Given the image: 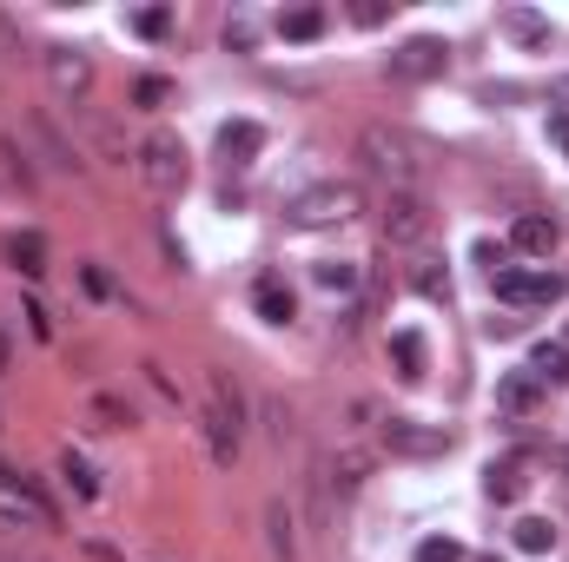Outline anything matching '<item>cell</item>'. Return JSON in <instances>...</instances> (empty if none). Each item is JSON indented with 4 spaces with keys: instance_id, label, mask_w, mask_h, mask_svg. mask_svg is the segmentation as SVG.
Here are the masks:
<instances>
[{
    "instance_id": "6da1fadb",
    "label": "cell",
    "mask_w": 569,
    "mask_h": 562,
    "mask_svg": "<svg viewBox=\"0 0 569 562\" xmlns=\"http://www.w3.org/2000/svg\"><path fill=\"white\" fill-rule=\"evenodd\" d=\"M358 159L371 179H384V192H424V146L404 126H364Z\"/></svg>"
},
{
    "instance_id": "7a4b0ae2",
    "label": "cell",
    "mask_w": 569,
    "mask_h": 562,
    "mask_svg": "<svg viewBox=\"0 0 569 562\" xmlns=\"http://www.w3.org/2000/svg\"><path fill=\"white\" fill-rule=\"evenodd\" d=\"M206 450L219 470H232L238 450H246V397H238V384L225 371L206 377Z\"/></svg>"
},
{
    "instance_id": "3957f363",
    "label": "cell",
    "mask_w": 569,
    "mask_h": 562,
    "mask_svg": "<svg viewBox=\"0 0 569 562\" xmlns=\"http://www.w3.org/2000/svg\"><path fill=\"white\" fill-rule=\"evenodd\" d=\"M358 212H364V192L351 179H324V186H311L285 205V225L292 232H332V225H351Z\"/></svg>"
},
{
    "instance_id": "277c9868",
    "label": "cell",
    "mask_w": 569,
    "mask_h": 562,
    "mask_svg": "<svg viewBox=\"0 0 569 562\" xmlns=\"http://www.w3.org/2000/svg\"><path fill=\"white\" fill-rule=\"evenodd\" d=\"M133 166H139V179H146L159 199L186 192V179H193V166H186V139H180L173 126H152V133L139 139V152H133Z\"/></svg>"
},
{
    "instance_id": "5b68a950",
    "label": "cell",
    "mask_w": 569,
    "mask_h": 562,
    "mask_svg": "<svg viewBox=\"0 0 569 562\" xmlns=\"http://www.w3.org/2000/svg\"><path fill=\"white\" fill-rule=\"evenodd\" d=\"M0 516L14 529H53V503L40 497L34 476H21L14 463H0Z\"/></svg>"
},
{
    "instance_id": "8992f818",
    "label": "cell",
    "mask_w": 569,
    "mask_h": 562,
    "mask_svg": "<svg viewBox=\"0 0 569 562\" xmlns=\"http://www.w3.org/2000/svg\"><path fill=\"white\" fill-rule=\"evenodd\" d=\"M384 246H424L431 238V205L424 192H384Z\"/></svg>"
},
{
    "instance_id": "52a82bcc",
    "label": "cell",
    "mask_w": 569,
    "mask_h": 562,
    "mask_svg": "<svg viewBox=\"0 0 569 562\" xmlns=\"http://www.w3.org/2000/svg\"><path fill=\"white\" fill-rule=\"evenodd\" d=\"M384 450L391 457H444L450 450V430L418 424V417H384Z\"/></svg>"
},
{
    "instance_id": "ba28073f",
    "label": "cell",
    "mask_w": 569,
    "mask_h": 562,
    "mask_svg": "<svg viewBox=\"0 0 569 562\" xmlns=\"http://www.w3.org/2000/svg\"><path fill=\"white\" fill-rule=\"evenodd\" d=\"M491 285H497V298H504V304H556V298L569 291V285H562V272H517V265H504Z\"/></svg>"
},
{
    "instance_id": "9c48e42d",
    "label": "cell",
    "mask_w": 569,
    "mask_h": 562,
    "mask_svg": "<svg viewBox=\"0 0 569 562\" xmlns=\"http://www.w3.org/2000/svg\"><path fill=\"white\" fill-rule=\"evenodd\" d=\"M47 79H53L60 100H87L94 93V60L79 47H47Z\"/></svg>"
},
{
    "instance_id": "30bf717a",
    "label": "cell",
    "mask_w": 569,
    "mask_h": 562,
    "mask_svg": "<svg viewBox=\"0 0 569 562\" xmlns=\"http://www.w3.org/2000/svg\"><path fill=\"white\" fill-rule=\"evenodd\" d=\"M444 66H450V47H444V40H431V34L404 40V47L391 53V79H437Z\"/></svg>"
},
{
    "instance_id": "8fae6325",
    "label": "cell",
    "mask_w": 569,
    "mask_h": 562,
    "mask_svg": "<svg viewBox=\"0 0 569 562\" xmlns=\"http://www.w3.org/2000/svg\"><path fill=\"white\" fill-rule=\"evenodd\" d=\"M219 152H225V166H252V159L265 152V126L259 120H225L219 126Z\"/></svg>"
},
{
    "instance_id": "7c38bea8",
    "label": "cell",
    "mask_w": 569,
    "mask_h": 562,
    "mask_svg": "<svg viewBox=\"0 0 569 562\" xmlns=\"http://www.w3.org/2000/svg\"><path fill=\"white\" fill-rule=\"evenodd\" d=\"M556 238H562V232H556L549 212H523V218L510 225V246H517L523 259H549V252H556Z\"/></svg>"
},
{
    "instance_id": "4fadbf2b",
    "label": "cell",
    "mask_w": 569,
    "mask_h": 562,
    "mask_svg": "<svg viewBox=\"0 0 569 562\" xmlns=\"http://www.w3.org/2000/svg\"><path fill=\"white\" fill-rule=\"evenodd\" d=\"M543 404V384L530 371H504L497 377V417H530Z\"/></svg>"
},
{
    "instance_id": "5bb4252c",
    "label": "cell",
    "mask_w": 569,
    "mask_h": 562,
    "mask_svg": "<svg viewBox=\"0 0 569 562\" xmlns=\"http://www.w3.org/2000/svg\"><path fill=\"white\" fill-rule=\"evenodd\" d=\"M318 470H324V484H338V490H358L364 476H371V450H364V444H345V450H338L332 463H318Z\"/></svg>"
},
{
    "instance_id": "9a60e30c",
    "label": "cell",
    "mask_w": 569,
    "mask_h": 562,
    "mask_svg": "<svg viewBox=\"0 0 569 562\" xmlns=\"http://www.w3.org/2000/svg\"><path fill=\"white\" fill-rule=\"evenodd\" d=\"M8 265H14L21 278H47V238H40V232H14V238H8Z\"/></svg>"
},
{
    "instance_id": "2e32d148",
    "label": "cell",
    "mask_w": 569,
    "mask_h": 562,
    "mask_svg": "<svg viewBox=\"0 0 569 562\" xmlns=\"http://www.w3.org/2000/svg\"><path fill=\"white\" fill-rule=\"evenodd\" d=\"M523 371H530V377H536L543 390H549V384H569V345H562V338H549V345H536Z\"/></svg>"
},
{
    "instance_id": "e0dca14e",
    "label": "cell",
    "mask_w": 569,
    "mask_h": 562,
    "mask_svg": "<svg viewBox=\"0 0 569 562\" xmlns=\"http://www.w3.org/2000/svg\"><path fill=\"white\" fill-rule=\"evenodd\" d=\"M504 34H510L517 47H536V53L549 47V21H543L536 8H504Z\"/></svg>"
},
{
    "instance_id": "ac0fdd59",
    "label": "cell",
    "mask_w": 569,
    "mask_h": 562,
    "mask_svg": "<svg viewBox=\"0 0 569 562\" xmlns=\"http://www.w3.org/2000/svg\"><path fill=\"white\" fill-rule=\"evenodd\" d=\"M523 490H530L523 463H491V470H483V497H491V503H517Z\"/></svg>"
},
{
    "instance_id": "d6986e66",
    "label": "cell",
    "mask_w": 569,
    "mask_h": 562,
    "mask_svg": "<svg viewBox=\"0 0 569 562\" xmlns=\"http://www.w3.org/2000/svg\"><path fill=\"white\" fill-rule=\"evenodd\" d=\"M252 298H259V311L272 317V325H292V317H298V298H292L279 278H259V291H252Z\"/></svg>"
},
{
    "instance_id": "ffe728a7",
    "label": "cell",
    "mask_w": 569,
    "mask_h": 562,
    "mask_svg": "<svg viewBox=\"0 0 569 562\" xmlns=\"http://www.w3.org/2000/svg\"><path fill=\"white\" fill-rule=\"evenodd\" d=\"M391 364H397V377H424V338L418 332H397L391 338Z\"/></svg>"
},
{
    "instance_id": "44dd1931",
    "label": "cell",
    "mask_w": 569,
    "mask_h": 562,
    "mask_svg": "<svg viewBox=\"0 0 569 562\" xmlns=\"http://www.w3.org/2000/svg\"><path fill=\"white\" fill-rule=\"evenodd\" d=\"M279 34L285 40H318L324 34V8H285L279 14Z\"/></svg>"
},
{
    "instance_id": "7402d4cb",
    "label": "cell",
    "mask_w": 569,
    "mask_h": 562,
    "mask_svg": "<svg viewBox=\"0 0 569 562\" xmlns=\"http://www.w3.org/2000/svg\"><path fill=\"white\" fill-rule=\"evenodd\" d=\"M265 529H272V555H279V562H292V555H298V542H292V510H285L279 497L265 503Z\"/></svg>"
},
{
    "instance_id": "603a6c76",
    "label": "cell",
    "mask_w": 569,
    "mask_h": 562,
    "mask_svg": "<svg viewBox=\"0 0 569 562\" xmlns=\"http://www.w3.org/2000/svg\"><path fill=\"white\" fill-rule=\"evenodd\" d=\"M60 476H66V484H73L79 497H87V503L100 497V476H94V463L79 457V450H60Z\"/></svg>"
},
{
    "instance_id": "cb8c5ba5",
    "label": "cell",
    "mask_w": 569,
    "mask_h": 562,
    "mask_svg": "<svg viewBox=\"0 0 569 562\" xmlns=\"http://www.w3.org/2000/svg\"><path fill=\"white\" fill-rule=\"evenodd\" d=\"M311 285H318V291H358V265H345V259H318V265H311Z\"/></svg>"
},
{
    "instance_id": "d4e9b609",
    "label": "cell",
    "mask_w": 569,
    "mask_h": 562,
    "mask_svg": "<svg viewBox=\"0 0 569 562\" xmlns=\"http://www.w3.org/2000/svg\"><path fill=\"white\" fill-rule=\"evenodd\" d=\"M517 549H523V555H549V549H556V523L523 516V523H517Z\"/></svg>"
},
{
    "instance_id": "484cf974",
    "label": "cell",
    "mask_w": 569,
    "mask_h": 562,
    "mask_svg": "<svg viewBox=\"0 0 569 562\" xmlns=\"http://www.w3.org/2000/svg\"><path fill=\"white\" fill-rule=\"evenodd\" d=\"M411 285H418L431 304H450V272H444V265H418V272H411Z\"/></svg>"
},
{
    "instance_id": "4316f807",
    "label": "cell",
    "mask_w": 569,
    "mask_h": 562,
    "mask_svg": "<svg viewBox=\"0 0 569 562\" xmlns=\"http://www.w3.org/2000/svg\"><path fill=\"white\" fill-rule=\"evenodd\" d=\"M418 562H470V555H463V542H450V536H424V542H418Z\"/></svg>"
},
{
    "instance_id": "83f0119b",
    "label": "cell",
    "mask_w": 569,
    "mask_h": 562,
    "mask_svg": "<svg viewBox=\"0 0 569 562\" xmlns=\"http://www.w3.org/2000/svg\"><path fill=\"white\" fill-rule=\"evenodd\" d=\"M166 27H173V14H166V8H146V14H133V34H139V40H166Z\"/></svg>"
},
{
    "instance_id": "f1b7e54d",
    "label": "cell",
    "mask_w": 569,
    "mask_h": 562,
    "mask_svg": "<svg viewBox=\"0 0 569 562\" xmlns=\"http://www.w3.org/2000/svg\"><path fill=\"white\" fill-rule=\"evenodd\" d=\"M94 417H100L107 430H113V424H133V411L120 404V397H94Z\"/></svg>"
},
{
    "instance_id": "f546056e",
    "label": "cell",
    "mask_w": 569,
    "mask_h": 562,
    "mask_svg": "<svg viewBox=\"0 0 569 562\" xmlns=\"http://www.w3.org/2000/svg\"><path fill=\"white\" fill-rule=\"evenodd\" d=\"M225 47H238V53H252V21L238 14V21H225Z\"/></svg>"
},
{
    "instance_id": "4dcf8cb0",
    "label": "cell",
    "mask_w": 569,
    "mask_h": 562,
    "mask_svg": "<svg viewBox=\"0 0 569 562\" xmlns=\"http://www.w3.org/2000/svg\"><path fill=\"white\" fill-rule=\"evenodd\" d=\"M351 21H358V27H384V0H358Z\"/></svg>"
},
{
    "instance_id": "1f68e13d",
    "label": "cell",
    "mask_w": 569,
    "mask_h": 562,
    "mask_svg": "<svg viewBox=\"0 0 569 562\" xmlns=\"http://www.w3.org/2000/svg\"><path fill=\"white\" fill-rule=\"evenodd\" d=\"M166 93H173L166 79H139V107H166Z\"/></svg>"
},
{
    "instance_id": "d6a6232c",
    "label": "cell",
    "mask_w": 569,
    "mask_h": 562,
    "mask_svg": "<svg viewBox=\"0 0 569 562\" xmlns=\"http://www.w3.org/2000/svg\"><path fill=\"white\" fill-rule=\"evenodd\" d=\"M549 133L562 139V152H569V113H549Z\"/></svg>"
},
{
    "instance_id": "836d02e7",
    "label": "cell",
    "mask_w": 569,
    "mask_h": 562,
    "mask_svg": "<svg viewBox=\"0 0 569 562\" xmlns=\"http://www.w3.org/2000/svg\"><path fill=\"white\" fill-rule=\"evenodd\" d=\"M8 364H14V345H8V338H0V371H8Z\"/></svg>"
},
{
    "instance_id": "e575fe53",
    "label": "cell",
    "mask_w": 569,
    "mask_h": 562,
    "mask_svg": "<svg viewBox=\"0 0 569 562\" xmlns=\"http://www.w3.org/2000/svg\"><path fill=\"white\" fill-rule=\"evenodd\" d=\"M477 562H497V555H477Z\"/></svg>"
},
{
    "instance_id": "d590c367",
    "label": "cell",
    "mask_w": 569,
    "mask_h": 562,
    "mask_svg": "<svg viewBox=\"0 0 569 562\" xmlns=\"http://www.w3.org/2000/svg\"><path fill=\"white\" fill-rule=\"evenodd\" d=\"M562 93H569V79H562Z\"/></svg>"
},
{
    "instance_id": "8d00e7d4",
    "label": "cell",
    "mask_w": 569,
    "mask_h": 562,
    "mask_svg": "<svg viewBox=\"0 0 569 562\" xmlns=\"http://www.w3.org/2000/svg\"><path fill=\"white\" fill-rule=\"evenodd\" d=\"M562 470H569V457H562Z\"/></svg>"
},
{
    "instance_id": "74e56055",
    "label": "cell",
    "mask_w": 569,
    "mask_h": 562,
    "mask_svg": "<svg viewBox=\"0 0 569 562\" xmlns=\"http://www.w3.org/2000/svg\"><path fill=\"white\" fill-rule=\"evenodd\" d=\"M0 430H8V424H0Z\"/></svg>"
},
{
    "instance_id": "f35d334b",
    "label": "cell",
    "mask_w": 569,
    "mask_h": 562,
    "mask_svg": "<svg viewBox=\"0 0 569 562\" xmlns=\"http://www.w3.org/2000/svg\"><path fill=\"white\" fill-rule=\"evenodd\" d=\"M562 345H569V338H562Z\"/></svg>"
}]
</instances>
